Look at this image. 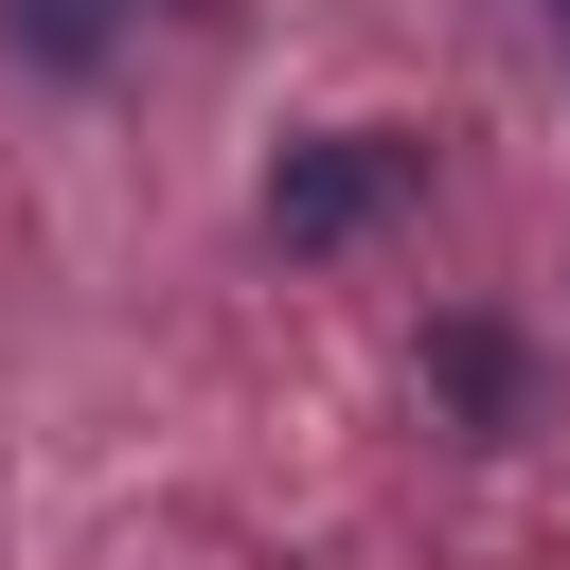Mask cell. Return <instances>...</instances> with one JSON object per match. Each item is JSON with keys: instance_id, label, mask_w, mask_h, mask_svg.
Masks as SVG:
<instances>
[{"instance_id": "6da1fadb", "label": "cell", "mask_w": 570, "mask_h": 570, "mask_svg": "<svg viewBox=\"0 0 570 570\" xmlns=\"http://www.w3.org/2000/svg\"><path fill=\"white\" fill-rule=\"evenodd\" d=\"M428 196V142L410 125H303L285 160H267V232L285 249H356L374 214H410Z\"/></svg>"}, {"instance_id": "7a4b0ae2", "label": "cell", "mask_w": 570, "mask_h": 570, "mask_svg": "<svg viewBox=\"0 0 570 570\" xmlns=\"http://www.w3.org/2000/svg\"><path fill=\"white\" fill-rule=\"evenodd\" d=\"M125 18H142V0H0V53L53 71V89H89V71L125 53Z\"/></svg>"}, {"instance_id": "3957f363", "label": "cell", "mask_w": 570, "mask_h": 570, "mask_svg": "<svg viewBox=\"0 0 570 570\" xmlns=\"http://www.w3.org/2000/svg\"><path fill=\"white\" fill-rule=\"evenodd\" d=\"M445 392L499 428V410H517V338H499V321H445Z\"/></svg>"}, {"instance_id": "277c9868", "label": "cell", "mask_w": 570, "mask_h": 570, "mask_svg": "<svg viewBox=\"0 0 570 570\" xmlns=\"http://www.w3.org/2000/svg\"><path fill=\"white\" fill-rule=\"evenodd\" d=\"M534 36H552V53H570V0H534Z\"/></svg>"}]
</instances>
